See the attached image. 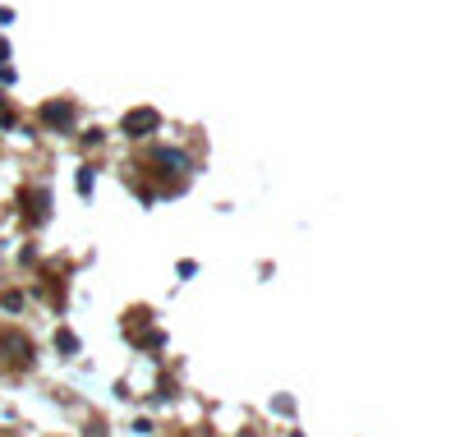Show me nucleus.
<instances>
[{
  "mask_svg": "<svg viewBox=\"0 0 460 437\" xmlns=\"http://www.w3.org/2000/svg\"><path fill=\"white\" fill-rule=\"evenodd\" d=\"M157 124H161V115L143 106V111H134V115H124V134H129V138H148Z\"/></svg>",
  "mask_w": 460,
  "mask_h": 437,
  "instance_id": "nucleus-1",
  "label": "nucleus"
},
{
  "mask_svg": "<svg viewBox=\"0 0 460 437\" xmlns=\"http://www.w3.org/2000/svg\"><path fill=\"white\" fill-rule=\"evenodd\" d=\"M88 437H106V428H102V423H92V428H88Z\"/></svg>",
  "mask_w": 460,
  "mask_h": 437,
  "instance_id": "nucleus-6",
  "label": "nucleus"
},
{
  "mask_svg": "<svg viewBox=\"0 0 460 437\" xmlns=\"http://www.w3.org/2000/svg\"><path fill=\"white\" fill-rule=\"evenodd\" d=\"M157 161H161V166H175V170H189V157H184L180 148H166V152H157Z\"/></svg>",
  "mask_w": 460,
  "mask_h": 437,
  "instance_id": "nucleus-3",
  "label": "nucleus"
},
{
  "mask_svg": "<svg viewBox=\"0 0 460 437\" xmlns=\"http://www.w3.org/2000/svg\"><path fill=\"white\" fill-rule=\"evenodd\" d=\"M56 341H60V350H65V355H78V336H74V332H60Z\"/></svg>",
  "mask_w": 460,
  "mask_h": 437,
  "instance_id": "nucleus-5",
  "label": "nucleus"
},
{
  "mask_svg": "<svg viewBox=\"0 0 460 437\" xmlns=\"http://www.w3.org/2000/svg\"><path fill=\"white\" fill-rule=\"evenodd\" d=\"M42 120L51 124V129H69V124H74V106H69V102H51L42 111Z\"/></svg>",
  "mask_w": 460,
  "mask_h": 437,
  "instance_id": "nucleus-2",
  "label": "nucleus"
},
{
  "mask_svg": "<svg viewBox=\"0 0 460 437\" xmlns=\"http://www.w3.org/2000/svg\"><path fill=\"white\" fill-rule=\"evenodd\" d=\"M92 184H97V175H92V166H83V170H78V194L88 198V194H92Z\"/></svg>",
  "mask_w": 460,
  "mask_h": 437,
  "instance_id": "nucleus-4",
  "label": "nucleus"
}]
</instances>
